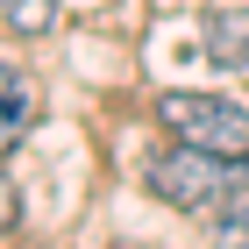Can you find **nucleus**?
<instances>
[{"instance_id":"f257e3e1","label":"nucleus","mask_w":249,"mask_h":249,"mask_svg":"<svg viewBox=\"0 0 249 249\" xmlns=\"http://www.w3.org/2000/svg\"><path fill=\"white\" fill-rule=\"evenodd\" d=\"M150 192L171 199V207H228L249 192V157H221L199 150V142H171V150L150 164Z\"/></svg>"},{"instance_id":"7ed1b4c3","label":"nucleus","mask_w":249,"mask_h":249,"mask_svg":"<svg viewBox=\"0 0 249 249\" xmlns=\"http://www.w3.org/2000/svg\"><path fill=\"white\" fill-rule=\"evenodd\" d=\"M36 121V93H29V78L15 64H0V157H15V142L29 135Z\"/></svg>"},{"instance_id":"39448f33","label":"nucleus","mask_w":249,"mask_h":249,"mask_svg":"<svg viewBox=\"0 0 249 249\" xmlns=\"http://www.w3.org/2000/svg\"><path fill=\"white\" fill-rule=\"evenodd\" d=\"M0 7L15 15V29H50V15H57L50 0H0Z\"/></svg>"},{"instance_id":"f03ea898","label":"nucleus","mask_w":249,"mask_h":249,"mask_svg":"<svg viewBox=\"0 0 249 249\" xmlns=\"http://www.w3.org/2000/svg\"><path fill=\"white\" fill-rule=\"evenodd\" d=\"M157 121L171 142H199V150L221 157H249V107L221 93H164L157 100Z\"/></svg>"},{"instance_id":"423d86ee","label":"nucleus","mask_w":249,"mask_h":249,"mask_svg":"<svg viewBox=\"0 0 249 249\" xmlns=\"http://www.w3.org/2000/svg\"><path fill=\"white\" fill-rule=\"evenodd\" d=\"M15 221H21V199H15V178L0 171V235L15 228Z\"/></svg>"},{"instance_id":"20e7f679","label":"nucleus","mask_w":249,"mask_h":249,"mask_svg":"<svg viewBox=\"0 0 249 249\" xmlns=\"http://www.w3.org/2000/svg\"><path fill=\"white\" fill-rule=\"evenodd\" d=\"M213 249H249V207H221V221H213Z\"/></svg>"}]
</instances>
